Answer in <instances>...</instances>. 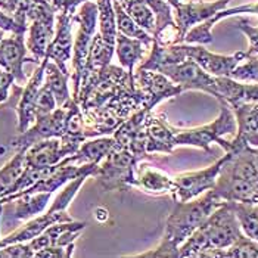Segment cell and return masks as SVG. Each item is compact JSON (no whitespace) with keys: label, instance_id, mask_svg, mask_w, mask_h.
<instances>
[{"label":"cell","instance_id":"29","mask_svg":"<svg viewBox=\"0 0 258 258\" xmlns=\"http://www.w3.org/2000/svg\"><path fill=\"white\" fill-rule=\"evenodd\" d=\"M25 168V149L17 151V154L0 168V199L6 197L11 187L15 184L21 173Z\"/></svg>","mask_w":258,"mask_h":258},{"label":"cell","instance_id":"2","mask_svg":"<svg viewBox=\"0 0 258 258\" xmlns=\"http://www.w3.org/2000/svg\"><path fill=\"white\" fill-rule=\"evenodd\" d=\"M223 201L211 190L199 195L198 198L181 202L176 201L174 208L165 221L162 239L158 246L148 252L138 254V258H179V248L199 226L204 223Z\"/></svg>","mask_w":258,"mask_h":258},{"label":"cell","instance_id":"35","mask_svg":"<svg viewBox=\"0 0 258 258\" xmlns=\"http://www.w3.org/2000/svg\"><path fill=\"white\" fill-rule=\"evenodd\" d=\"M238 28L249 40V47L245 52L246 53V58L248 56L258 55V27H252V25H249L248 21L240 20L238 24Z\"/></svg>","mask_w":258,"mask_h":258},{"label":"cell","instance_id":"16","mask_svg":"<svg viewBox=\"0 0 258 258\" xmlns=\"http://www.w3.org/2000/svg\"><path fill=\"white\" fill-rule=\"evenodd\" d=\"M146 128V152L148 155L152 154H173L174 145V135L177 127H173L164 114H155L151 111L145 121Z\"/></svg>","mask_w":258,"mask_h":258},{"label":"cell","instance_id":"34","mask_svg":"<svg viewBox=\"0 0 258 258\" xmlns=\"http://www.w3.org/2000/svg\"><path fill=\"white\" fill-rule=\"evenodd\" d=\"M58 106H56V100L53 98V95L44 86H41L39 96H37V102H36V118L46 115V114H50Z\"/></svg>","mask_w":258,"mask_h":258},{"label":"cell","instance_id":"39","mask_svg":"<svg viewBox=\"0 0 258 258\" xmlns=\"http://www.w3.org/2000/svg\"><path fill=\"white\" fill-rule=\"evenodd\" d=\"M252 158H254L255 167H257L258 170V148H252Z\"/></svg>","mask_w":258,"mask_h":258},{"label":"cell","instance_id":"25","mask_svg":"<svg viewBox=\"0 0 258 258\" xmlns=\"http://www.w3.org/2000/svg\"><path fill=\"white\" fill-rule=\"evenodd\" d=\"M70 77H71L70 74H65L63 71H60L56 63H53L52 60H47L46 68H44L43 86L53 95V98L56 100V106L65 105L73 98V95H70V87H68Z\"/></svg>","mask_w":258,"mask_h":258},{"label":"cell","instance_id":"27","mask_svg":"<svg viewBox=\"0 0 258 258\" xmlns=\"http://www.w3.org/2000/svg\"><path fill=\"white\" fill-rule=\"evenodd\" d=\"M230 205L236 214L242 233L258 242V204L230 202Z\"/></svg>","mask_w":258,"mask_h":258},{"label":"cell","instance_id":"40","mask_svg":"<svg viewBox=\"0 0 258 258\" xmlns=\"http://www.w3.org/2000/svg\"><path fill=\"white\" fill-rule=\"evenodd\" d=\"M167 2H168V3H170L173 8H174V6H177V5H179L181 0H167Z\"/></svg>","mask_w":258,"mask_h":258},{"label":"cell","instance_id":"41","mask_svg":"<svg viewBox=\"0 0 258 258\" xmlns=\"http://www.w3.org/2000/svg\"><path fill=\"white\" fill-rule=\"evenodd\" d=\"M3 33H5V31H3V30H0V40L3 39Z\"/></svg>","mask_w":258,"mask_h":258},{"label":"cell","instance_id":"23","mask_svg":"<svg viewBox=\"0 0 258 258\" xmlns=\"http://www.w3.org/2000/svg\"><path fill=\"white\" fill-rule=\"evenodd\" d=\"M114 53H115V43L103 39L100 36V33H95L92 43H90V47H89V53H87L83 74L98 73L100 70H103L105 67H108L111 63Z\"/></svg>","mask_w":258,"mask_h":258},{"label":"cell","instance_id":"14","mask_svg":"<svg viewBox=\"0 0 258 258\" xmlns=\"http://www.w3.org/2000/svg\"><path fill=\"white\" fill-rule=\"evenodd\" d=\"M25 34L14 33L11 37H3L0 40V68L12 74L15 83L24 86L27 77L24 74V63L34 62L33 58L27 56Z\"/></svg>","mask_w":258,"mask_h":258},{"label":"cell","instance_id":"1","mask_svg":"<svg viewBox=\"0 0 258 258\" xmlns=\"http://www.w3.org/2000/svg\"><path fill=\"white\" fill-rule=\"evenodd\" d=\"M226 152L213 192L223 202L258 204V170L252 158V146L245 142L219 139Z\"/></svg>","mask_w":258,"mask_h":258},{"label":"cell","instance_id":"21","mask_svg":"<svg viewBox=\"0 0 258 258\" xmlns=\"http://www.w3.org/2000/svg\"><path fill=\"white\" fill-rule=\"evenodd\" d=\"M146 49H149L146 44H143L140 40L127 37L121 33H117L115 39V55L118 58L119 65L127 70L130 77L135 79L136 65H139L145 59Z\"/></svg>","mask_w":258,"mask_h":258},{"label":"cell","instance_id":"18","mask_svg":"<svg viewBox=\"0 0 258 258\" xmlns=\"http://www.w3.org/2000/svg\"><path fill=\"white\" fill-rule=\"evenodd\" d=\"M52 199L50 192H33V194H14L0 199L2 204H12L14 213L12 220L15 221H28L33 217H37L47 208Z\"/></svg>","mask_w":258,"mask_h":258},{"label":"cell","instance_id":"26","mask_svg":"<svg viewBox=\"0 0 258 258\" xmlns=\"http://www.w3.org/2000/svg\"><path fill=\"white\" fill-rule=\"evenodd\" d=\"M112 5H114V12H115L117 33H121V34H124L127 37H132V39L140 40L143 44H146L151 49V44L154 41L152 36L149 33H146L143 28H140L139 25L133 21V18L121 6L119 0H114Z\"/></svg>","mask_w":258,"mask_h":258},{"label":"cell","instance_id":"38","mask_svg":"<svg viewBox=\"0 0 258 258\" xmlns=\"http://www.w3.org/2000/svg\"><path fill=\"white\" fill-rule=\"evenodd\" d=\"M14 83H15L14 76L0 68V103H3V102L8 100V98H9V90H11V87H12Z\"/></svg>","mask_w":258,"mask_h":258},{"label":"cell","instance_id":"24","mask_svg":"<svg viewBox=\"0 0 258 258\" xmlns=\"http://www.w3.org/2000/svg\"><path fill=\"white\" fill-rule=\"evenodd\" d=\"M114 145V138L111 136H98L86 139L79 151L74 154V162L83 165V164H99L102 159L106 157V154L111 151Z\"/></svg>","mask_w":258,"mask_h":258},{"label":"cell","instance_id":"19","mask_svg":"<svg viewBox=\"0 0 258 258\" xmlns=\"http://www.w3.org/2000/svg\"><path fill=\"white\" fill-rule=\"evenodd\" d=\"M135 187L149 195H173L174 177L148 162L140 161L135 173Z\"/></svg>","mask_w":258,"mask_h":258},{"label":"cell","instance_id":"20","mask_svg":"<svg viewBox=\"0 0 258 258\" xmlns=\"http://www.w3.org/2000/svg\"><path fill=\"white\" fill-rule=\"evenodd\" d=\"M230 108L236 119L235 139L258 148V103H238Z\"/></svg>","mask_w":258,"mask_h":258},{"label":"cell","instance_id":"37","mask_svg":"<svg viewBox=\"0 0 258 258\" xmlns=\"http://www.w3.org/2000/svg\"><path fill=\"white\" fill-rule=\"evenodd\" d=\"M0 30L3 31H11V33H24L27 31V25H22L18 21H15L14 17L5 14L0 9Z\"/></svg>","mask_w":258,"mask_h":258},{"label":"cell","instance_id":"32","mask_svg":"<svg viewBox=\"0 0 258 258\" xmlns=\"http://www.w3.org/2000/svg\"><path fill=\"white\" fill-rule=\"evenodd\" d=\"M246 62L239 63L238 67L232 71L230 77L242 83H255L258 84V58L248 56Z\"/></svg>","mask_w":258,"mask_h":258},{"label":"cell","instance_id":"12","mask_svg":"<svg viewBox=\"0 0 258 258\" xmlns=\"http://www.w3.org/2000/svg\"><path fill=\"white\" fill-rule=\"evenodd\" d=\"M183 50L186 59L195 60L204 71L216 77H230L232 71L242 60L246 59L245 52H236L233 55H219L210 52L202 44L183 43Z\"/></svg>","mask_w":258,"mask_h":258},{"label":"cell","instance_id":"10","mask_svg":"<svg viewBox=\"0 0 258 258\" xmlns=\"http://www.w3.org/2000/svg\"><path fill=\"white\" fill-rule=\"evenodd\" d=\"M226 157L217 159L213 165L198 170V171H186L174 176V190H173V199L174 201H190L198 198L199 195L205 194L207 190H211L216 184V180L220 173L221 165L224 164Z\"/></svg>","mask_w":258,"mask_h":258},{"label":"cell","instance_id":"11","mask_svg":"<svg viewBox=\"0 0 258 258\" xmlns=\"http://www.w3.org/2000/svg\"><path fill=\"white\" fill-rule=\"evenodd\" d=\"M74 14L76 12H68V11L56 14L55 34L46 50V56L49 58V60L56 63L60 71L70 76H71L70 63L73 59V46H74V37H73Z\"/></svg>","mask_w":258,"mask_h":258},{"label":"cell","instance_id":"5","mask_svg":"<svg viewBox=\"0 0 258 258\" xmlns=\"http://www.w3.org/2000/svg\"><path fill=\"white\" fill-rule=\"evenodd\" d=\"M236 133V119L232 108L220 102V115L210 124L192 127V128H177L174 135V145L177 146H194L211 154V143H217L226 135Z\"/></svg>","mask_w":258,"mask_h":258},{"label":"cell","instance_id":"22","mask_svg":"<svg viewBox=\"0 0 258 258\" xmlns=\"http://www.w3.org/2000/svg\"><path fill=\"white\" fill-rule=\"evenodd\" d=\"M28 36L25 39L27 50L30 52L31 58L36 63H40L43 58L46 56V50L50 44L55 34V25H49L44 22L33 21L27 27Z\"/></svg>","mask_w":258,"mask_h":258},{"label":"cell","instance_id":"31","mask_svg":"<svg viewBox=\"0 0 258 258\" xmlns=\"http://www.w3.org/2000/svg\"><path fill=\"white\" fill-rule=\"evenodd\" d=\"M98 5V25L103 39L115 43L117 39V22L112 0H96Z\"/></svg>","mask_w":258,"mask_h":258},{"label":"cell","instance_id":"3","mask_svg":"<svg viewBox=\"0 0 258 258\" xmlns=\"http://www.w3.org/2000/svg\"><path fill=\"white\" fill-rule=\"evenodd\" d=\"M242 230L230 202L217 207L179 248V258H207L213 251L235 243Z\"/></svg>","mask_w":258,"mask_h":258},{"label":"cell","instance_id":"28","mask_svg":"<svg viewBox=\"0 0 258 258\" xmlns=\"http://www.w3.org/2000/svg\"><path fill=\"white\" fill-rule=\"evenodd\" d=\"M124 11L133 18V21L151 36L155 30V15L146 0H119Z\"/></svg>","mask_w":258,"mask_h":258},{"label":"cell","instance_id":"6","mask_svg":"<svg viewBox=\"0 0 258 258\" xmlns=\"http://www.w3.org/2000/svg\"><path fill=\"white\" fill-rule=\"evenodd\" d=\"M74 22L79 24V31L74 39L73 46V59H71V81H73V96L77 93L81 74L86 65L87 53L92 39L98 27V5L96 2H84L80 5V9L74 14Z\"/></svg>","mask_w":258,"mask_h":258},{"label":"cell","instance_id":"13","mask_svg":"<svg viewBox=\"0 0 258 258\" xmlns=\"http://www.w3.org/2000/svg\"><path fill=\"white\" fill-rule=\"evenodd\" d=\"M79 149L62 138L40 140L25 151V165L33 168H46L63 158L76 154Z\"/></svg>","mask_w":258,"mask_h":258},{"label":"cell","instance_id":"15","mask_svg":"<svg viewBox=\"0 0 258 258\" xmlns=\"http://www.w3.org/2000/svg\"><path fill=\"white\" fill-rule=\"evenodd\" d=\"M232 0H216V2H198V3H183L180 2L177 6L173 8L174 20L179 27L180 36L184 41L186 33L204 21L213 18L217 12L226 9Z\"/></svg>","mask_w":258,"mask_h":258},{"label":"cell","instance_id":"36","mask_svg":"<svg viewBox=\"0 0 258 258\" xmlns=\"http://www.w3.org/2000/svg\"><path fill=\"white\" fill-rule=\"evenodd\" d=\"M74 252V243L68 245V246H47L37 251L34 254V257L39 258H70L73 257Z\"/></svg>","mask_w":258,"mask_h":258},{"label":"cell","instance_id":"4","mask_svg":"<svg viewBox=\"0 0 258 258\" xmlns=\"http://www.w3.org/2000/svg\"><path fill=\"white\" fill-rule=\"evenodd\" d=\"M139 161L124 146L112 145L106 157L100 161L93 179L106 190H127L135 187V173Z\"/></svg>","mask_w":258,"mask_h":258},{"label":"cell","instance_id":"8","mask_svg":"<svg viewBox=\"0 0 258 258\" xmlns=\"http://www.w3.org/2000/svg\"><path fill=\"white\" fill-rule=\"evenodd\" d=\"M158 73L167 76L173 83H176L186 90H199L216 98L217 95V77L204 71L195 60L184 59L179 63L162 67Z\"/></svg>","mask_w":258,"mask_h":258},{"label":"cell","instance_id":"7","mask_svg":"<svg viewBox=\"0 0 258 258\" xmlns=\"http://www.w3.org/2000/svg\"><path fill=\"white\" fill-rule=\"evenodd\" d=\"M71 102H73V98L65 105L58 106L50 114L37 117L36 121L25 132H22L17 138L11 140V148L15 151H21V149L27 151L31 145L37 143L40 140L65 136L67 119H68V114H70Z\"/></svg>","mask_w":258,"mask_h":258},{"label":"cell","instance_id":"30","mask_svg":"<svg viewBox=\"0 0 258 258\" xmlns=\"http://www.w3.org/2000/svg\"><path fill=\"white\" fill-rule=\"evenodd\" d=\"M207 258H258V242L242 235L230 246L213 251Z\"/></svg>","mask_w":258,"mask_h":258},{"label":"cell","instance_id":"17","mask_svg":"<svg viewBox=\"0 0 258 258\" xmlns=\"http://www.w3.org/2000/svg\"><path fill=\"white\" fill-rule=\"evenodd\" d=\"M49 58L44 56L43 60L33 73V76L27 80L24 84V89L21 92L20 102L17 105V114H18V132H25L34 121H36V102L39 96L40 89L43 86L44 79V68Z\"/></svg>","mask_w":258,"mask_h":258},{"label":"cell","instance_id":"9","mask_svg":"<svg viewBox=\"0 0 258 258\" xmlns=\"http://www.w3.org/2000/svg\"><path fill=\"white\" fill-rule=\"evenodd\" d=\"M135 86L143 98V108L154 111V108L161 102L179 96L183 89L173 83L167 76L158 71L142 70L135 71Z\"/></svg>","mask_w":258,"mask_h":258},{"label":"cell","instance_id":"33","mask_svg":"<svg viewBox=\"0 0 258 258\" xmlns=\"http://www.w3.org/2000/svg\"><path fill=\"white\" fill-rule=\"evenodd\" d=\"M34 257L28 242H15L0 248V258H30Z\"/></svg>","mask_w":258,"mask_h":258}]
</instances>
